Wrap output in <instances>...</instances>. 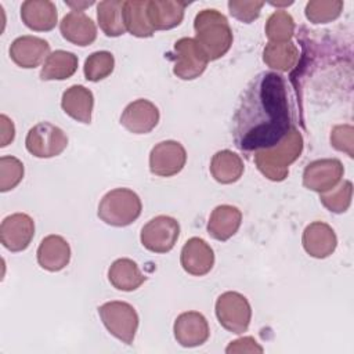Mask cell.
Here are the masks:
<instances>
[{
	"label": "cell",
	"instance_id": "cell-1",
	"mask_svg": "<svg viewBox=\"0 0 354 354\" xmlns=\"http://www.w3.org/2000/svg\"><path fill=\"white\" fill-rule=\"evenodd\" d=\"M232 136L243 152L279 142L293 129V106L285 77L261 72L245 88L234 115Z\"/></svg>",
	"mask_w": 354,
	"mask_h": 354
},
{
	"label": "cell",
	"instance_id": "cell-2",
	"mask_svg": "<svg viewBox=\"0 0 354 354\" xmlns=\"http://www.w3.org/2000/svg\"><path fill=\"white\" fill-rule=\"evenodd\" d=\"M195 41L209 61L227 54L232 44V30L225 15L214 8L199 11L194 19Z\"/></svg>",
	"mask_w": 354,
	"mask_h": 354
},
{
	"label": "cell",
	"instance_id": "cell-3",
	"mask_svg": "<svg viewBox=\"0 0 354 354\" xmlns=\"http://www.w3.org/2000/svg\"><path fill=\"white\" fill-rule=\"evenodd\" d=\"M303 152V136L293 127L275 145L254 152V163L259 171L271 181H283L288 177L289 166Z\"/></svg>",
	"mask_w": 354,
	"mask_h": 354
},
{
	"label": "cell",
	"instance_id": "cell-4",
	"mask_svg": "<svg viewBox=\"0 0 354 354\" xmlns=\"http://www.w3.org/2000/svg\"><path fill=\"white\" fill-rule=\"evenodd\" d=\"M141 210V199L134 191L115 188L102 196L97 214L108 225L126 227L140 217Z\"/></svg>",
	"mask_w": 354,
	"mask_h": 354
},
{
	"label": "cell",
	"instance_id": "cell-5",
	"mask_svg": "<svg viewBox=\"0 0 354 354\" xmlns=\"http://www.w3.org/2000/svg\"><path fill=\"white\" fill-rule=\"evenodd\" d=\"M98 314L108 332L124 344H131L138 329V314L126 301H106L98 307Z\"/></svg>",
	"mask_w": 354,
	"mask_h": 354
},
{
	"label": "cell",
	"instance_id": "cell-6",
	"mask_svg": "<svg viewBox=\"0 0 354 354\" xmlns=\"http://www.w3.org/2000/svg\"><path fill=\"white\" fill-rule=\"evenodd\" d=\"M216 317L225 330L241 335L249 328L252 307L243 295L228 290L216 300Z\"/></svg>",
	"mask_w": 354,
	"mask_h": 354
},
{
	"label": "cell",
	"instance_id": "cell-7",
	"mask_svg": "<svg viewBox=\"0 0 354 354\" xmlns=\"http://www.w3.org/2000/svg\"><path fill=\"white\" fill-rule=\"evenodd\" d=\"M68 145V137L58 126L41 122L35 124L26 134L25 147L36 158H54L64 152Z\"/></svg>",
	"mask_w": 354,
	"mask_h": 354
},
{
	"label": "cell",
	"instance_id": "cell-8",
	"mask_svg": "<svg viewBox=\"0 0 354 354\" xmlns=\"http://www.w3.org/2000/svg\"><path fill=\"white\" fill-rule=\"evenodd\" d=\"M173 59V73L183 80H194L199 77L209 59L192 37H183L174 43L173 53L170 54Z\"/></svg>",
	"mask_w": 354,
	"mask_h": 354
},
{
	"label": "cell",
	"instance_id": "cell-9",
	"mask_svg": "<svg viewBox=\"0 0 354 354\" xmlns=\"http://www.w3.org/2000/svg\"><path fill=\"white\" fill-rule=\"evenodd\" d=\"M180 236V224L170 216H156L141 230V245L153 253L170 252Z\"/></svg>",
	"mask_w": 354,
	"mask_h": 354
},
{
	"label": "cell",
	"instance_id": "cell-10",
	"mask_svg": "<svg viewBox=\"0 0 354 354\" xmlns=\"http://www.w3.org/2000/svg\"><path fill=\"white\" fill-rule=\"evenodd\" d=\"M343 163L336 158L317 159L308 163L303 171V185L307 189L322 194L336 187L343 177Z\"/></svg>",
	"mask_w": 354,
	"mask_h": 354
},
{
	"label": "cell",
	"instance_id": "cell-11",
	"mask_svg": "<svg viewBox=\"0 0 354 354\" xmlns=\"http://www.w3.org/2000/svg\"><path fill=\"white\" fill-rule=\"evenodd\" d=\"M187 162L185 148L174 140L158 142L149 153V170L159 177H171L183 170Z\"/></svg>",
	"mask_w": 354,
	"mask_h": 354
},
{
	"label": "cell",
	"instance_id": "cell-12",
	"mask_svg": "<svg viewBox=\"0 0 354 354\" xmlns=\"http://www.w3.org/2000/svg\"><path fill=\"white\" fill-rule=\"evenodd\" d=\"M35 221L25 213L7 216L0 225V242L10 252H22L32 242Z\"/></svg>",
	"mask_w": 354,
	"mask_h": 354
},
{
	"label": "cell",
	"instance_id": "cell-13",
	"mask_svg": "<svg viewBox=\"0 0 354 354\" xmlns=\"http://www.w3.org/2000/svg\"><path fill=\"white\" fill-rule=\"evenodd\" d=\"M158 106L145 100L138 98L130 102L120 115V124L133 134H147L159 123Z\"/></svg>",
	"mask_w": 354,
	"mask_h": 354
},
{
	"label": "cell",
	"instance_id": "cell-14",
	"mask_svg": "<svg viewBox=\"0 0 354 354\" xmlns=\"http://www.w3.org/2000/svg\"><path fill=\"white\" fill-rule=\"evenodd\" d=\"M174 337L183 347H196L206 343L210 335L207 319L198 311L181 313L173 325Z\"/></svg>",
	"mask_w": 354,
	"mask_h": 354
},
{
	"label": "cell",
	"instance_id": "cell-15",
	"mask_svg": "<svg viewBox=\"0 0 354 354\" xmlns=\"http://www.w3.org/2000/svg\"><path fill=\"white\" fill-rule=\"evenodd\" d=\"M180 261L185 272L195 277H202L210 272L213 268L214 252L205 239L194 236L184 243Z\"/></svg>",
	"mask_w": 354,
	"mask_h": 354
},
{
	"label": "cell",
	"instance_id": "cell-16",
	"mask_svg": "<svg viewBox=\"0 0 354 354\" xmlns=\"http://www.w3.org/2000/svg\"><path fill=\"white\" fill-rule=\"evenodd\" d=\"M50 53L47 40L37 36H19L10 46V57L21 68L30 69L39 66Z\"/></svg>",
	"mask_w": 354,
	"mask_h": 354
},
{
	"label": "cell",
	"instance_id": "cell-17",
	"mask_svg": "<svg viewBox=\"0 0 354 354\" xmlns=\"http://www.w3.org/2000/svg\"><path fill=\"white\" fill-rule=\"evenodd\" d=\"M303 248L315 259H325L330 256L337 246V236L333 228L322 221H314L304 228Z\"/></svg>",
	"mask_w": 354,
	"mask_h": 354
},
{
	"label": "cell",
	"instance_id": "cell-18",
	"mask_svg": "<svg viewBox=\"0 0 354 354\" xmlns=\"http://www.w3.org/2000/svg\"><path fill=\"white\" fill-rule=\"evenodd\" d=\"M62 37L76 46H90L97 39V26L94 21L83 11H71L59 22Z\"/></svg>",
	"mask_w": 354,
	"mask_h": 354
},
{
	"label": "cell",
	"instance_id": "cell-19",
	"mask_svg": "<svg viewBox=\"0 0 354 354\" xmlns=\"http://www.w3.org/2000/svg\"><path fill=\"white\" fill-rule=\"evenodd\" d=\"M22 22L32 30L48 32L58 22L57 7L50 0H26L21 6Z\"/></svg>",
	"mask_w": 354,
	"mask_h": 354
},
{
	"label": "cell",
	"instance_id": "cell-20",
	"mask_svg": "<svg viewBox=\"0 0 354 354\" xmlns=\"http://www.w3.org/2000/svg\"><path fill=\"white\" fill-rule=\"evenodd\" d=\"M71 260V246L61 235H47L37 248V263L43 270H64Z\"/></svg>",
	"mask_w": 354,
	"mask_h": 354
},
{
	"label": "cell",
	"instance_id": "cell-21",
	"mask_svg": "<svg viewBox=\"0 0 354 354\" xmlns=\"http://www.w3.org/2000/svg\"><path fill=\"white\" fill-rule=\"evenodd\" d=\"M187 1L180 0H151L147 6L149 24L155 30H167L181 24Z\"/></svg>",
	"mask_w": 354,
	"mask_h": 354
},
{
	"label": "cell",
	"instance_id": "cell-22",
	"mask_svg": "<svg viewBox=\"0 0 354 354\" xmlns=\"http://www.w3.org/2000/svg\"><path fill=\"white\" fill-rule=\"evenodd\" d=\"M61 106L64 112L76 122L88 124L93 115L94 95L87 87L82 84H73L64 91Z\"/></svg>",
	"mask_w": 354,
	"mask_h": 354
},
{
	"label": "cell",
	"instance_id": "cell-23",
	"mask_svg": "<svg viewBox=\"0 0 354 354\" xmlns=\"http://www.w3.org/2000/svg\"><path fill=\"white\" fill-rule=\"evenodd\" d=\"M242 223V213L231 205L214 207L207 221V234L217 241H227L236 234Z\"/></svg>",
	"mask_w": 354,
	"mask_h": 354
},
{
	"label": "cell",
	"instance_id": "cell-24",
	"mask_svg": "<svg viewBox=\"0 0 354 354\" xmlns=\"http://www.w3.org/2000/svg\"><path fill=\"white\" fill-rule=\"evenodd\" d=\"M108 279L115 289L133 292L145 282L147 277L131 259H118L108 270Z\"/></svg>",
	"mask_w": 354,
	"mask_h": 354
},
{
	"label": "cell",
	"instance_id": "cell-25",
	"mask_svg": "<svg viewBox=\"0 0 354 354\" xmlns=\"http://www.w3.org/2000/svg\"><path fill=\"white\" fill-rule=\"evenodd\" d=\"M210 173L217 183L232 184L243 174V160L230 149L218 151L212 158Z\"/></svg>",
	"mask_w": 354,
	"mask_h": 354
},
{
	"label": "cell",
	"instance_id": "cell-26",
	"mask_svg": "<svg viewBox=\"0 0 354 354\" xmlns=\"http://www.w3.org/2000/svg\"><path fill=\"white\" fill-rule=\"evenodd\" d=\"M77 55L65 50H55L46 58L41 71V80H65L77 71Z\"/></svg>",
	"mask_w": 354,
	"mask_h": 354
},
{
	"label": "cell",
	"instance_id": "cell-27",
	"mask_svg": "<svg viewBox=\"0 0 354 354\" xmlns=\"http://www.w3.org/2000/svg\"><path fill=\"white\" fill-rule=\"evenodd\" d=\"M147 0L123 1V21L126 30L137 37H151L155 29L149 24L147 14Z\"/></svg>",
	"mask_w": 354,
	"mask_h": 354
},
{
	"label": "cell",
	"instance_id": "cell-28",
	"mask_svg": "<svg viewBox=\"0 0 354 354\" xmlns=\"http://www.w3.org/2000/svg\"><path fill=\"white\" fill-rule=\"evenodd\" d=\"M97 19L101 30L109 37H118L126 32L123 21V1L105 0L97 4Z\"/></svg>",
	"mask_w": 354,
	"mask_h": 354
},
{
	"label": "cell",
	"instance_id": "cell-29",
	"mask_svg": "<svg viewBox=\"0 0 354 354\" xmlns=\"http://www.w3.org/2000/svg\"><path fill=\"white\" fill-rule=\"evenodd\" d=\"M263 61L271 69L290 71L299 61V48L295 43H268L263 50Z\"/></svg>",
	"mask_w": 354,
	"mask_h": 354
},
{
	"label": "cell",
	"instance_id": "cell-30",
	"mask_svg": "<svg viewBox=\"0 0 354 354\" xmlns=\"http://www.w3.org/2000/svg\"><path fill=\"white\" fill-rule=\"evenodd\" d=\"M295 33V21L285 10L274 11L266 22V36L270 43L290 41Z\"/></svg>",
	"mask_w": 354,
	"mask_h": 354
},
{
	"label": "cell",
	"instance_id": "cell-31",
	"mask_svg": "<svg viewBox=\"0 0 354 354\" xmlns=\"http://www.w3.org/2000/svg\"><path fill=\"white\" fill-rule=\"evenodd\" d=\"M115 68V58L109 51H95L90 54L83 66L84 77L90 82H100L108 77Z\"/></svg>",
	"mask_w": 354,
	"mask_h": 354
},
{
	"label": "cell",
	"instance_id": "cell-32",
	"mask_svg": "<svg viewBox=\"0 0 354 354\" xmlns=\"http://www.w3.org/2000/svg\"><path fill=\"white\" fill-rule=\"evenodd\" d=\"M343 1L340 0H311L306 4V17L313 24H328L340 17Z\"/></svg>",
	"mask_w": 354,
	"mask_h": 354
},
{
	"label": "cell",
	"instance_id": "cell-33",
	"mask_svg": "<svg viewBox=\"0 0 354 354\" xmlns=\"http://www.w3.org/2000/svg\"><path fill=\"white\" fill-rule=\"evenodd\" d=\"M353 198V184L348 180L340 181L332 189L319 194L321 203L332 213H344L350 205Z\"/></svg>",
	"mask_w": 354,
	"mask_h": 354
},
{
	"label": "cell",
	"instance_id": "cell-34",
	"mask_svg": "<svg viewBox=\"0 0 354 354\" xmlns=\"http://www.w3.org/2000/svg\"><path fill=\"white\" fill-rule=\"evenodd\" d=\"M24 178V163L15 156L0 158V191L14 189Z\"/></svg>",
	"mask_w": 354,
	"mask_h": 354
},
{
	"label": "cell",
	"instance_id": "cell-35",
	"mask_svg": "<svg viewBox=\"0 0 354 354\" xmlns=\"http://www.w3.org/2000/svg\"><path fill=\"white\" fill-rule=\"evenodd\" d=\"M264 6V1H242V0H231L228 1L230 14L245 24H250L259 18L260 11Z\"/></svg>",
	"mask_w": 354,
	"mask_h": 354
},
{
	"label": "cell",
	"instance_id": "cell-36",
	"mask_svg": "<svg viewBox=\"0 0 354 354\" xmlns=\"http://www.w3.org/2000/svg\"><path fill=\"white\" fill-rule=\"evenodd\" d=\"M330 145L347 153L350 158L354 156L353 147H354V129L351 124H337L330 131Z\"/></svg>",
	"mask_w": 354,
	"mask_h": 354
},
{
	"label": "cell",
	"instance_id": "cell-37",
	"mask_svg": "<svg viewBox=\"0 0 354 354\" xmlns=\"http://www.w3.org/2000/svg\"><path fill=\"white\" fill-rule=\"evenodd\" d=\"M263 351H264L263 347L252 336L239 337V339L231 342L225 348L227 354H241V353H259V354H261Z\"/></svg>",
	"mask_w": 354,
	"mask_h": 354
},
{
	"label": "cell",
	"instance_id": "cell-38",
	"mask_svg": "<svg viewBox=\"0 0 354 354\" xmlns=\"http://www.w3.org/2000/svg\"><path fill=\"white\" fill-rule=\"evenodd\" d=\"M14 137L15 127L12 120L6 115H0V147H7L10 142H12Z\"/></svg>",
	"mask_w": 354,
	"mask_h": 354
},
{
	"label": "cell",
	"instance_id": "cell-39",
	"mask_svg": "<svg viewBox=\"0 0 354 354\" xmlns=\"http://www.w3.org/2000/svg\"><path fill=\"white\" fill-rule=\"evenodd\" d=\"M66 6L72 8V11H83L86 7L94 4V1H65Z\"/></svg>",
	"mask_w": 354,
	"mask_h": 354
}]
</instances>
